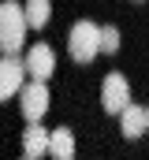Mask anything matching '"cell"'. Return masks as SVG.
<instances>
[{
  "label": "cell",
  "mask_w": 149,
  "mask_h": 160,
  "mask_svg": "<svg viewBox=\"0 0 149 160\" xmlns=\"http://www.w3.org/2000/svg\"><path fill=\"white\" fill-rule=\"evenodd\" d=\"M26 11L23 4L15 0H4L0 4V56H19L23 52V41H26Z\"/></svg>",
  "instance_id": "6da1fadb"
},
{
  "label": "cell",
  "mask_w": 149,
  "mask_h": 160,
  "mask_svg": "<svg viewBox=\"0 0 149 160\" xmlns=\"http://www.w3.org/2000/svg\"><path fill=\"white\" fill-rule=\"evenodd\" d=\"M67 52H71L74 63H90L93 56H101V26L90 19L74 22L71 34H67Z\"/></svg>",
  "instance_id": "7a4b0ae2"
},
{
  "label": "cell",
  "mask_w": 149,
  "mask_h": 160,
  "mask_svg": "<svg viewBox=\"0 0 149 160\" xmlns=\"http://www.w3.org/2000/svg\"><path fill=\"white\" fill-rule=\"evenodd\" d=\"M19 108H23V119L26 123H41L45 112H49V86L37 82V78H30L23 89H19Z\"/></svg>",
  "instance_id": "3957f363"
},
{
  "label": "cell",
  "mask_w": 149,
  "mask_h": 160,
  "mask_svg": "<svg viewBox=\"0 0 149 160\" xmlns=\"http://www.w3.org/2000/svg\"><path fill=\"white\" fill-rule=\"evenodd\" d=\"M101 104H105L108 116H119V112L131 104V82L123 78L119 71L105 75V82H101Z\"/></svg>",
  "instance_id": "277c9868"
},
{
  "label": "cell",
  "mask_w": 149,
  "mask_h": 160,
  "mask_svg": "<svg viewBox=\"0 0 149 160\" xmlns=\"http://www.w3.org/2000/svg\"><path fill=\"white\" fill-rule=\"evenodd\" d=\"M26 63L19 56H0V101L8 97H19V89L26 86Z\"/></svg>",
  "instance_id": "5b68a950"
},
{
  "label": "cell",
  "mask_w": 149,
  "mask_h": 160,
  "mask_svg": "<svg viewBox=\"0 0 149 160\" xmlns=\"http://www.w3.org/2000/svg\"><path fill=\"white\" fill-rule=\"evenodd\" d=\"M23 63H26V75H30V78L49 82L52 71H56V52H52V45H34V48H26Z\"/></svg>",
  "instance_id": "8992f818"
},
{
  "label": "cell",
  "mask_w": 149,
  "mask_h": 160,
  "mask_svg": "<svg viewBox=\"0 0 149 160\" xmlns=\"http://www.w3.org/2000/svg\"><path fill=\"white\" fill-rule=\"evenodd\" d=\"M45 153H49V130L41 123H26V130H23V157L41 160Z\"/></svg>",
  "instance_id": "52a82bcc"
},
{
  "label": "cell",
  "mask_w": 149,
  "mask_h": 160,
  "mask_svg": "<svg viewBox=\"0 0 149 160\" xmlns=\"http://www.w3.org/2000/svg\"><path fill=\"white\" fill-rule=\"evenodd\" d=\"M119 134H123L127 142L142 138V134H146V108H138V104H127V108L119 112Z\"/></svg>",
  "instance_id": "ba28073f"
},
{
  "label": "cell",
  "mask_w": 149,
  "mask_h": 160,
  "mask_svg": "<svg viewBox=\"0 0 149 160\" xmlns=\"http://www.w3.org/2000/svg\"><path fill=\"white\" fill-rule=\"evenodd\" d=\"M49 157L52 160H74V134L67 127L49 130Z\"/></svg>",
  "instance_id": "9c48e42d"
},
{
  "label": "cell",
  "mask_w": 149,
  "mask_h": 160,
  "mask_svg": "<svg viewBox=\"0 0 149 160\" xmlns=\"http://www.w3.org/2000/svg\"><path fill=\"white\" fill-rule=\"evenodd\" d=\"M23 11H26V26L41 30V26L52 19V0H26V4H23Z\"/></svg>",
  "instance_id": "30bf717a"
},
{
  "label": "cell",
  "mask_w": 149,
  "mask_h": 160,
  "mask_svg": "<svg viewBox=\"0 0 149 160\" xmlns=\"http://www.w3.org/2000/svg\"><path fill=\"white\" fill-rule=\"evenodd\" d=\"M101 52H119V30L116 26H101Z\"/></svg>",
  "instance_id": "8fae6325"
},
{
  "label": "cell",
  "mask_w": 149,
  "mask_h": 160,
  "mask_svg": "<svg viewBox=\"0 0 149 160\" xmlns=\"http://www.w3.org/2000/svg\"><path fill=\"white\" fill-rule=\"evenodd\" d=\"M146 130H149V108H146Z\"/></svg>",
  "instance_id": "7c38bea8"
},
{
  "label": "cell",
  "mask_w": 149,
  "mask_h": 160,
  "mask_svg": "<svg viewBox=\"0 0 149 160\" xmlns=\"http://www.w3.org/2000/svg\"><path fill=\"white\" fill-rule=\"evenodd\" d=\"M23 160H30V157H23Z\"/></svg>",
  "instance_id": "4fadbf2b"
}]
</instances>
